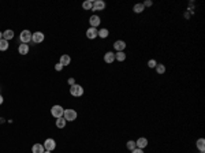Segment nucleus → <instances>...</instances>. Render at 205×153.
Masks as SVG:
<instances>
[{
    "label": "nucleus",
    "mask_w": 205,
    "mask_h": 153,
    "mask_svg": "<svg viewBox=\"0 0 205 153\" xmlns=\"http://www.w3.org/2000/svg\"><path fill=\"white\" fill-rule=\"evenodd\" d=\"M8 49V41H6V40H0V51H7Z\"/></svg>",
    "instance_id": "nucleus-22"
},
{
    "label": "nucleus",
    "mask_w": 205,
    "mask_h": 153,
    "mask_svg": "<svg viewBox=\"0 0 205 153\" xmlns=\"http://www.w3.org/2000/svg\"><path fill=\"white\" fill-rule=\"evenodd\" d=\"M114 60H115V54H114V52H107V54L104 55V62H105V63L111 64Z\"/></svg>",
    "instance_id": "nucleus-12"
},
{
    "label": "nucleus",
    "mask_w": 205,
    "mask_h": 153,
    "mask_svg": "<svg viewBox=\"0 0 205 153\" xmlns=\"http://www.w3.org/2000/svg\"><path fill=\"white\" fill-rule=\"evenodd\" d=\"M0 104H3V96L0 95Z\"/></svg>",
    "instance_id": "nucleus-31"
},
{
    "label": "nucleus",
    "mask_w": 205,
    "mask_h": 153,
    "mask_svg": "<svg viewBox=\"0 0 205 153\" xmlns=\"http://www.w3.org/2000/svg\"><path fill=\"white\" fill-rule=\"evenodd\" d=\"M89 23H90V26L92 27H96V29H97V26L101 23L100 17H98V15H92V17L89 18Z\"/></svg>",
    "instance_id": "nucleus-10"
},
{
    "label": "nucleus",
    "mask_w": 205,
    "mask_h": 153,
    "mask_svg": "<svg viewBox=\"0 0 205 153\" xmlns=\"http://www.w3.org/2000/svg\"><path fill=\"white\" fill-rule=\"evenodd\" d=\"M82 7H84V10H92V7H93V1H90V0H86V1H84L82 3Z\"/></svg>",
    "instance_id": "nucleus-21"
},
{
    "label": "nucleus",
    "mask_w": 205,
    "mask_h": 153,
    "mask_svg": "<svg viewBox=\"0 0 205 153\" xmlns=\"http://www.w3.org/2000/svg\"><path fill=\"white\" fill-rule=\"evenodd\" d=\"M115 60H118V62H123V60H126V54L125 52H116Z\"/></svg>",
    "instance_id": "nucleus-19"
},
{
    "label": "nucleus",
    "mask_w": 205,
    "mask_h": 153,
    "mask_svg": "<svg viewBox=\"0 0 205 153\" xmlns=\"http://www.w3.org/2000/svg\"><path fill=\"white\" fill-rule=\"evenodd\" d=\"M70 62H71V58H70L68 55H62V56H60V62H59V63L64 67V66H68Z\"/></svg>",
    "instance_id": "nucleus-13"
},
{
    "label": "nucleus",
    "mask_w": 205,
    "mask_h": 153,
    "mask_svg": "<svg viewBox=\"0 0 205 153\" xmlns=\"http://www.w3.org/2000/svg\"><path fill=\"white\" fill-rule=\"evenodd\" d=\"M156 66H157V62L155 60V59H152V60L148 62V67H149V68H155Z\"/></svg>",
    "instance_id": "nucleus-26"
},
{
    "label": "nucleus",
    "mask_w": 205,
    "mask_h": 153,
    "mask_svg": "<svg viewBox=\"0 0 205 153\" xmlns=\"http://www.w3.org/2000/svg\"><path fill=\"white\" fill-rule=\"evenodd\" d=\"M19 37H21V42H22V44H27V42L31 41V32H29V30H22Z\"/></svg>",
    "instance_id": "nucleus-5"
},
{
    "label": "nucleus",
    "mask_w": 205,
    "mask_h": 153,
    "mask_svg": "<svg viewBox=\"0 0 205 153\" xmlns=\"http://www.w3.org/2000/svg\"><path fill=\"white\" fill-rule=\"evenodd\" d=\"M44 153H51V152H49V150H44Z\"/></svg>",
    "instance_id": "nucleus-33"
},
{
    "label": "nucleus",
    "mask_w": 205,
    "mask_h": 153,
    "mask_svg": "<svg viewBox=\"0 0 205 153\" xmlns=\"http://www.w3.org/2000/svg\"><path fill=\"white\" fill-rule=\"evenodd\" d=\"M196 146H197V149H198L200 152H204V150H205V140H204V138H200V140H197Z\"/></svg>",
    "instance_id": "nucleus-16"
},
{
    "label": "nucleus",
    "mask_w": 205,
    "mask_h": 153,
    "mask_svg": "<svg viewBox=\"0 0 205 153\" xmlns=\"http://www.w3.org/2000/svg\"><path fill=\"white\" fill-rule=\"evenodd\" d=\"M155 68H156L157 74H164V72H165V66H164V64H157Z\"/></svg>",
    "instance_id": "nucleus-24"
},
{
    "label": "nucleus",
    "mask_w": 205,
    "mask_h": 153,
    "mask_svg": "<svg viewBox=\"0 0 205 153\" xmlns=\"http://www.w3.org/2000/svg\"><path fill=\"white\" fill-rule=\"evenodd\" d=\"M14 38V32L13 30H6V32H3V40L6 41H10Z\"/></svg>",
    "instance_id": "nucleus-17"
},
{
    "label": "nucleus",
    "mask_w": 205,
    "mask_h": 153,
    "mask_svg": "<svg viewBox=\"0 0 205 153\" xmlns=\"http://www.w3.org/2000/svg\"><path fill=\"white\" fill-rule=\"evenodd\" d=\"M64 126H66V119H64V118L56 119V127H58V129H63Z\"/></svg>",
    "instance_id": "nucleus-20"
},
{
    "label": "nucleus",
    "mask_w": 205,
    "mask_h": 153,
    "mask_svg": "<svg viewBox=\"0 0 205 153\" xmlns=\"http://www.w3.org/2000/svg\"><path fill=\"white\" fill-rule=\"evenodd\" d=\"M201 153H204V152H201Z\"/></svg>",
    "instance_id": "nucleus-34"
},
{
    "label": "nucleus",
    "mask_w": 205,
    "mask_h": 153,
    "mask_svg": "<svg viewBox=\"0 0 205 153\" xmlns=\"http://www.w3.org/2000/svg\"><path fill=\"white\" fill-rule=\"evenodd\" d=\"M68 83H70V86H73V85H74V83H75V81H74V78H70V79H68Z\"/></svg>",
    "instance_id": "nucleus-30"
},
{
    "label": "nucleus",
    "mask_w": 205,
    "mask_h": 153,
    "mask_svg": "<svg viewBox=\"0 0 205 153\" xmlns=\"http://www.w3.org/2000/svg\"><path fill=\"white\" fill-rule=\"evenodd\" d=\"M1 38H3V33L0 32V40H1Z\"/></svg>",
    "instance_id": "nucleus-32"
},
{
    "label": "nucleus",
    "mask_w": 205,
    "mask_h": 153,
    "mask_svg": "<svg viewBox=\"0 0 205 153\" xmlns=\"http://www.w3.org/2000/svg\"><path fill=\"white\" fill-rule=\"evenodd\" d=\"M86 37H88L89 40H94L96 37H98V30L96 27H89V29L86 30Z\"/></svg>",
    "instance_id": "nucleus-7"
},
{
    "label": "nucleus",
    "mask_w": 205,
    "mask_h": 153,
    "mask_svg": "<svg viewBox=\"0 0 205 153\" xmlns=\"http://www.w3.org/2000/svg\"><path fill=\"white\" fill-rule=\"evenodd\" d=\"M55 70H56V71H62V70H63V66H62L60 63H58L56 66H55Z\"/></svg>",
    "instance_id": "nucleus-27"
},
{
    "label": "nucleus",
    "mask_w": 205,
    "mask_h": 153,
    "mask_svg": "<svg viewBox=\"0 0 205 153\" xmlns=\"http://www.w3.org/2000/svg\"><path fill=\"white\" fill-rule=\"evenodd\" d=\"M55 148H56V142H55V140H52V138H48V140H45V142H44V149H45V150H49V152H52Z\"/></svg>",
    "instance_id": "nucleus-6"
},
{
    "label": "nucleus",
    "mask_w": 205,
    "mask_h": 153,
    "mask_svg": "<svg viewBox=\"0 0 205 153\" xmlns=\"http://www.w3.org/2000/svg\"><path fill=\"white\" fill-rule=\"evenodd\" d=\"M45 38L44 36V33H41V32H36V33H33L31 34V41L30 42H34V44H40V42H43Z\"/></svg>",
    "instance_id": "nucleus-4"
},
{
    "label": "nucleus",
    "mask_w": 205,
    "mask_h": 153,
    "mask_svg": "<svg viewBox=\"0 0 205 153\" xmlns=\"http://www.w3.org/2000/svg\"><path fill=\"white\" fill-rule=\"evenodd\" d=\"M105 8V3L102 1V0H96L93 3V7H92V10L93 11H101V10Z\"/></svg>",
    "instance_id": "nucleus-9"
},
{
    "label": "nucleus",
    "mask_w": 205,
    "mask_h": 153,
    "mask_svg": "<svg viewBox=\"0 0 205 153\" xmlns=\"http://www.w3.org/2000/svg\"><path fill=\"white\" fill-rule=\"evenodd\" d=\"M51 113H52V116L59 119V118H63V113H64V109H63L62 105H54L52 108H51Z\"/></svg>",
    "instance_id": "nucleus-2"
},
{
    "label": "nucleus",
    "mask_w": 205,
    "mask_h": 153,
    "mask_svg": "<svg viewBox=\"0 0 205 153\" xmlns=\"http://www.w3.org/2000/svg\"><path fill=\"white\" fill-rule=\"evenodd\" d=\"M108 34H109V32H108L107 29H100L98 30V37H101V38H107Z\"/></svg>",
    "instance_id": "nucleus-23"
},
{
    "label": "nucleus",
    "mask_w": 205,
    "mask_h": 153,
    "mask_svg": "<svg viewBox=\"0 0 205 153\" xmlns=\"http://www.w3.org/2000/svg\"><path fill=\"white\" fill-rule=\"evenodd\" d=\"M144 10H145V7H144V4L142 3H138V4H135L134 6V8H133V11L135 14H141L144 11Z\"/></svg>",
    "instance_id": "nucleus-18"
},
{
    "label": "nucleus",
    "mask_w": 205,
    "mask_h": 153,
    "mask_svg": "<svg viewBox=\"0 0 205 153\" xmlns=\"http://www.w3.org/2000/svg\"><path fill=\"white\" fill-rule=\"evenodd\" d=\"M126 146H127V149H129V150H134V149L137 148V145H135V141H129Z\"/></svg>",
    "instance_id": "nucleus-25"
},
{
    "label": "nucleus",
    "mask_w": 205,
    "mask_h": 153,
    "mask_svg": "<svg viewBox=\"0 0 205 153\" xmlns=\"http://www.w3.org/2000/svg\"><path fill=\"white\" fill-rule=\"evenodd\" d=\"M152 6V1H149V0H146L145 3H144V7H151Z\"/></svg>",
    "instance_id": "nucleus-29"
},
{
    "label": "nucleus",
    "mask_w": 205,
    "mask_h": 153,
    "mask_svg": "<svg viewBox=\"0 0 205 153\" xmlns=\"http://www.w3.org/2000/svg\"><path fill=\"white\" fill-rule=\"evenodd\" d=\"M18 52L21 55H27V54H29V45H27V44H21L18 47Z\"/></svg>",
    "instance_id": "nucleus-15"
},
{
    "label": "nucleus",
    "mask_w": 205,
    "mask_h": 153,
    "mask_svg": "<svg viewBox=\"0 0 205 153\" xmlns=\"http://www.w3.org/2000/svg\"><path fill=\"white\" fill-rule=\"evenodd\" d=\"M31 153H44V145L34 144L31 146Z\"/></svg>",
    "instance_id": "nucleus-14"
},
{
    "label": "nucleus",
    "mask_w": 205,
    "mask_h": 153,
    "mask_svg": "<svg viewBox=\"0 0 205 153\" xmlns=\"http://www.w3.org/2000/svg\"><path fill=\"white\" fill-rule=\"evenodd\" d=\"M70 93L74 97H81L84 95V88L81 85H78V83H74L73 86H70Z\"/></svg>",
    "instance_id": "nucleus-1"
},
{
    "label": "nucleus",
    "mask_w": 205,
    "mask_h": 153,
    "mask_svg": "<svg viewBox=\"0 0 205 153\" xmlns=\"http://www.w3.org/2000/svg\"><path fill=\"white\" fill-rule=\"evenodd\" d=\"M114 48L116 49V52H123L126 48V42L123 40H118L114 42Z\"/></svg>",
    "instance_id": "nucleus-8"
},
{
    "label": "nucleus",
    "mask_w": 205,
    "mask_h": 153,
    "mask_svg": "<svg viewBox=\"0 0 205 153\" xmlns=\"http://www.w3.org/2000/svg\"><path fill=\"white\" fill-rule=\"evenodd\" d=\"M135 145H137V148L138 149H144L148 146V140L146 138H144V137H141V138H138V140L135 141Z\"/></svg>",
    "instance_id": "nucleus-11"
},
{
    "label": "nucleus",
    "mask_w": 205,
    "mask_h": 153,
    "mask_svg": "<svg viewBox=\"0 0 205 153\" xmlns=\"http://www.w3.org/2000/svg\"><path fill=\"white\" fill-rule=\"evenodd\" d=\"M131 153H144V149H138V148H135L134 150H131Z\"/></svg>",
    "instance_id": "nucleus-28"
},
{
    "label": "nucleus",
    "mask_w": 205,
    "mask_h": 153,
    "mask_svg": "<svg viewBox=\"0 0 205 153\" xmlns=\"http://www.w3.org/2000/svg\"><path fill=\"white\" fill-rule=\"evenodd\" d=\"M77 111L74 109H64V113H63V118L66 119V122H73L77 119Z\"/></svg>",
    "instance_id": "nucleus-3"
}]
</instances>
